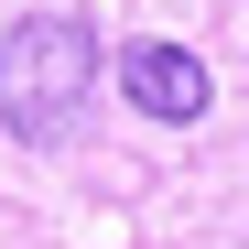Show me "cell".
Segmentation results:
<instances>
[{
    "label": "cell",
    "mask_w": 249,
    "mask_h": 249,
    "mask_svg": "<svg viewBox=\"0 0 249 249\" xmlns=\"http://www.w3.org/2000/svg\"><path fill=\"white\" fill-rule=\"evenodd\" d=\"M119 98H130L141 119H206V65L184 44H119Z\"/></svg>",
    "instance_id": "cell-2"
},
{
    "label": "cell",
    "mask_w": 249,
    "mask_h": 249,
    "mask_svg": "<svg viewBox=\"0 0 249 249\" xmlns=\"http://www.w3.org/2000/svg\"><path fill=\"white\" fill-rule=\"evenodd\" d=\"M98 33L76 22V11H22L11 33H0V130H22V141H54L76 108H87L98 87Z\"/></svg>",
    "instance_id": "cell-1"
}]
</instances>
